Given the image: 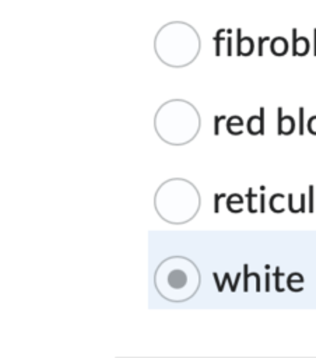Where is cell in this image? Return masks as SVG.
<instances>
[{
  "label": "cell",
  "mask_w": 316,
  "mask_h": 358,
  "mask_svg": "<svg viewBox=\"0 0 316 358\" xmlns=\"http://www.w3.org/2000/svg\"><path fill=\"white\" fill-rule=\"evenodd\" d=\"M271 50H273V53L282 55V53L287 50V42H285L282 38L274 39L273 43H271Z\"/></svg>",
  "instance_id": "1"
}]
</instances>
